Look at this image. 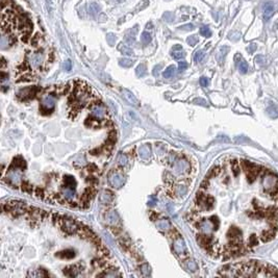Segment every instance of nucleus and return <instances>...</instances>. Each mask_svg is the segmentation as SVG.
<instances>
[{
  "label": "nucleus",
  "instance_id": "obj_30",
  "mask_svg": "<svg viewBox=\"0 0 278 278\" xmlns=\"http://www.w3.org/2000/svg\"><path fill=\"white\" fill-rule=\"evenodd\" d=\"M200 35H203V37H205V38H208V37H211V29L208 28V26L204 25V26H202V27L200 28Z\"/></svg>",
  "mask_w": 278,
  "mask_h": 278
},
{
  "label": "nucleus",
  "instance_id": "obj_21",
  "mask_svg": "<svg viewBox=\"0 0 278 278\" xmlns=\"http://www.w3.org/2000/svg\"><path fill=\"white\" fill-rule=\"evenodd\" d=\"M78 271L79 270L77 269V266H70V267L65 269V275L74 277V276H76V275L78 274Z\"/></svg>",
  "mask_w": 278,
  "mask_h": 278
},
{
  "label": "nucleus",
  "instance_id": "obj_29",
  "mask_svg": "<svg viewBox=\"0 0 278 278\" xmlns=\"http://www.w3.org/2000/svg\"><path fill=\"white\" fill-rule=\"evenodd\" d=\"M119 64H120V66H122V67L129 68L133 65V61L130 58H121L120 61H119Z\"/></svg>",
  "mask_w": 278,
  "mask_h": 278
},
{
  "label": "nucleus",
  "instance_id": "obj_39",
  "mask_svg": "<svg viewBox=\"0 0 278 278\" xmlns=\"http://www.w3.org/2000/svg\"><path fill=\"white\" fill-rule=\"evenodd\" d=\"M188 44L190 45V46H195V45L197 44V42H198V38L196 37V35H192V37H189L188 38Z\"/></svg>",
  "mask_w": 278,
  "mask_h": 278
},
{
  "label": "nucleus",
  "instance_id": "obj_41",
  "mask_svg": "<svg viewBox=\"0 0 278 278\" xmlns=\"http://www.w3.org/2000/svg\"><path fill=\"white\" fill-rule=\"evenodd\" d=\"M118 161H119V165L121 166H125L127 164V157L125 156L124 154H120L118 157Z\"/></svg>",
  "mask_w": 278,
  "mask_h": 278
},
{
  "label": "nucleus",
  "instance_id": "obj_46",
  "mask_svg": "<svg viewBox=\"0 0 278 278\" xmlns=\"http://www.w3.org/2000/svg\"><path fill=\"white\" fill-rule=\"evenodd\" d=\"M208 82H210V80H208V78H206V77H201L200 78V85L202 86H207Z\"/></svg>",
  "mask_w": 278,
  "mask_h": 278
},
{
  "label": "nucleus",
  "instance_id": "obj_37",
  "mask_svg": "<svg viewBox=\"0 0 278 278\" xmlns=\"http://www.w3.org/2000/svg\"><path fill=\"white\" fill-rule=\"evenodd\" d=\"M176 192H177L179 196H183L187 194L188 189H187V187H184V185H178L177 189H176Z\"/></svg>",
  "mask_w": 278,
  "mask_h": 278
},
{
  "label": "nucleus",
  "instance_id": "obj_32",
  "mask_svg": "<svg viewBox=\"0 0 278 278\" xmlns=\"http://www.w3.org/2000/svg\"><path fill=\"white\" fill-rule=\"evenodd\" d=\"M239 70H240L241 73H246L247 71H248V64H247V62H245V61H243V59H242V61L240 62V64H239Z\"/></svg>",
  "mask_w": 278,
  "mask_h": 278
},
{
  "label": "nucleus",
  "instance_id": "obj_8",
  "mask_svg": "<svg viewBox=\"0 0 278 278\" xmlns=\"http://www.w3.org/2000/svg\"><path fill=\"white\" fill-rule=\"evenodd\" d=\"M8 205V211L15 215H21L25 211V205L22 202H12Z\"/></svg>",
  "mask_w": 278,
  "mask_h": 278
},
{
  "label": "nucleus",
  "instance_id": "obj_14",
  "mask_svg": "<svg viewBox=\"0 0 278 278\" xmlns=\"http://www.w3.org/2000/svg\"><path fill=\"white\" fill-rule=\"evenodd\" d=\"M274 14V4L272 2H268L264 7V18L265 20H269Z\"/></svg>",
  "mask_w": 278,
  "mask_h": 278
},
{
  "label": "nucleus",
  "instance_id": "obj_6",
  "mask_svg": "<svg viewBox=\"0 0 278 278\" xmlns=\"http://www.w3.org/2000/svg\"><path fill=\"white\" fill-rule=\"evenodd\" d=\"M109 183L113 188H115V189H119V188H121L122 185L125 183V177L121 174V173L115 172V173H113V174L109 175Z\"/></svg>",
  "mask_w": 278,
  "mask_h": 278
},
{
  "label": "nucleus",
  "instance_id": "obj_5",
  "mask_svg": "<svg viewBox=\"0 0 278 278\" xmlns=\"http://www.w3.org/2000/svg\"><path fill=\"white\" fill-rule=\"evenodd\" d=\"M59 226L62 227L63 230H65L67 234H70L75 232L77 229L76 223L74 222L73 219H70L68 217L59 216Z\"/></svg>",
  "mask_w": 278,
  "mask_h": 278
},
{
  "label": "nucleus",
  "instance_id": "obj_3",
  "mask_svg": "<svg viewBox=\"0 0 278 278\" xmlns=\"http://www.w3.org/2000/svg\"><path fill=\"white\" fill-rule=\"evenodd\" d=\"M88 98L89 95L86 86H83V83H81V86H78L74 91V104L77 107H82L88 101Z\"/></svg>",
  "mask_w": 278,
  "mask_h": 278
},
{
  "label": "nucleus",
  "instance_id": "obj_28",
  "mask_svg": "<svg viewBox=\"0 0 278 278\" xmlns=\"http://www.w3.org/2000/svg\"><path fill=\"white\" fill-rule=\"evenodd\" d=\"M136 74L139 77L145 76L146 75V67H145V65L141 64V65L137 66V68L136 69Z\"/></svg>",
  "mask_w": 278,
  "mask_h": 278
},
{
  "label": "nucleus",
  "instance_id": "obj_50",
  "mask_svg": "<svg viewBox=\"0 0 278 278\" xmlns=\"http://www.w3.org/2000/svg\"><path fill=\"white\" fill-rule=\"evenodd\" d=\"M173 50H174V51H180V50H182V47L180 45H175V46L173 47Z\"/></svg>",
  "mask_w": 278,
  "mask_h": 278
},
{
  "label": "nucleus",
  "instance_id": "obj_51",
  "mask_svg": "<svg viewBox=\"0 0 278 278\" xmlns=\"http://www.w3.org/2000/svg\"><path fill=\"white\" fill-rule=\"evenodd\" d=\"M255 49H256V45H255V44H252V45H251V46L249 47V51H250V52L255 51Z\"/></svg>",
  "mask_w": 278,
  "mask_h": 278
},
{
  "label": "nucleus",
  "instance_id": "obj_48",
  "mask_svg": "<svg viewBox=\"0 0 278 278\" xmlns=\"http://www.w3.org/2000/svg\"><path fill=\"white\" fill-rule=\"evenodd\" d=\"M64 68H65V70H67V71H70L71 69H72V65H71V62L70 61H67L65 63V65H64Z\"/></svg>",
  "mask_w": 278,
  "mask_h": 278
},
{
  "label": "nucleus",
  "instance_id": "obj_23",
  "mask_svg": "<svg viewBox=\"0 0 278 278\" xmlns=\"http://www.w3.org/2000/svg\"><path fill=\"white\" fill-rule=\"evenodd\" d=\"M29 277H43V276H47V273L45 272V270L43 269H39V270H32L31 272L28 273Z\"/></svg>",
  "mask_w": 278,
  "mask_h": 278
},
{
  "label": "nucleus",
  "instance_id": "obj_13",
  "mask_svg": "<svg viewBox=\"0 0 278 278\" xmlns=\"http://www.w3.org/2000/svg\"><path fill=\"white\" fill-rule=\"evenodd\" d=\"M19 171H22V170L16 169V168H12L10 170V174H8V178H10V180L12 182H14V183H16V184L20 181V178H21V175H20Z\"/></svg>",
  "mask_w": 278,
  "mask_h": 278
},
{
  "label": "nucleus",
  "instance_id": "obj_49",
  "mask_svg": "<svg viewBox=\"0 0 278 278\" xmlns=\"http://www.w3.org/2000/svg\"><path fill=\"white\" fill-rule=\"evenodd\" d=\"M194 102L195 103H197V104H202V105H206V102H205V100H203V99H195L194 100Z\"/></svg>",
  "mask_w": 278,
  "mask_h": 278
},
{
  "label": "nucleus",
  "instance_id": "obj_2",
  "mask_svg": "<svg viewBox=\"0 0 278 278\" xmlns=\"http://www.w3.org/2000/svg\"><path fill=\"white\" fill-rule=\"evenodd\" d=\"M219 275L229 277H278V269L264 262L248 261L226 266Z\"/></svg>",
  "mask_w": 278,
  "mask_h": 278
},
{
  "label": "nucleus",
  "instance_id": "obj_36",
  "mask_svg": "<svg viewBox=\"0 0 278 278\" xmlns=\"http://www.w3.org/2000/svg\"><path fill=\"white\" fill-rule=\"evenodd\" d=\"M117 275H120L118 273L117 271L116 270H107L105 273H103V274H101V275H99V276H105V277H115V276H117Z\"/></svg>",
  "mask_w": 278,
  "mask_h": 278
},
{
  "label": "nucleus",
  "instance_id": "obj_33",
  "mask_svg": "<svg viewBox=\"0 0 278 278\" xmlns=\"http://www.w3.org/2000/svg\"><path fill=\"white\" fill-rule=\"evenodd\" d=\"M141 273H142V275H144V276H149V275H150V273H151L150 267H149L147 264L143 265L142 267H141Z\"/></svg>",
  "mask_w": 278,
  "mask_h": 278
},
{
  "label": "nucleus",
  "instance_id": "obj_38",
  "mask_svg": "<svg viewBox=\"0 0 278 278\" xmlns=\"http://www.w3.org/2000/svg\"><path fill=\"white\" fill-rule=\"evenodd\" d=\"M172 56L175 59H181V58H183L184 56H185V53L183 51H181V50H180V51H173L172 52Z\"/></svg>",
  "mask_w": 278,
  "mask_h": 278
},
{
  "label": "nucleus",
  "instance_id": "obj_34",
  "mask_svg": "<svg viewBox=\"0 0 278 278\" xmlns=\"http://www.w3.org/2000/svg\"><path fill=\"white\" fill-rule=\"evenodd\" d=\"M185 267L188 268V270H190L192 272L197 270V265L194 261H188L187 262H185Z\"/></svg>",
  "mask_w": 278,
  "mask_h": 278
},
{
  "label": "nucleus",
  "instance_id": "obj_25",
  "mask_svg": "<svg viewBox=\"0 0 278 278\" xmlns=\"http://www.w3.org/2000/svg\"><path fill=\"white\" fill-rule=\"evenodd\" d=\"M156 226H157V228L160 230H167V229H169V227H170V222L167 219L160 220L157 222Z\"/></svg>",
  "mask_w": 278,
  "mask_h": 278
},
{
  "label": "nucleus",
  "instance_id": "obj_31",
  "mask_svg": "<svg viewBox=\"0 0 278 278\" xmlns=\"http://www.w3.org/2000/svg\"><path fill=\"white\" fill-rule=\"evenodd\" d=\"M141 41H142L144 44L150 43V42H151V35L149 34V32H147V31L143 32L142 35H141Z\"/></svg>",
  "mask_w": 278,
  "mask_h": 278
},
{
  "label": "nucleus",
  "instance_id": "obj_17",
  "mask_svg": "<svg viewBox=\"0 0 278 278\" xmlns=\"http://www.w3.org/2000/svg\"><path fill=\"white\" fill-rule=\"evenodd\" d=\"M123 94H124L125 99H126L130 104H132V105H136V106L139 105V101H137V99L136 97H134V95L131 92H129L128 90H124Z\"/></svg>",
  "mask_w": 278,
  "mask_h": 278
},
{
  "label": "nucleus",
  "instance_id": "obj_40",
  "mask_svg": "<svg viewBox=\"0 0 278 278\" xmlns=\"http://www.w3.org/2000/svg\"><path fill=\"white\" fill-rule=\"evenodd\" d=\"M116 40H117V38H116V35L114 34H109L107 35V42H109V44L110 45V46H114V44H115Z\"/></svg>",
  "mask_w": 278,
  "mask_h": 278
},
{
  "label": "nucleus",
  "instance_id": "obj_22",
  "mask_svg": "<svg viewBox=\"0 0 278 278\" xmlns=\"http://www.w3.org/2000/svg\"><path fill=\"white\" fill-rule=\"evenodd\" d=\"M118 49L120 50V52H121V53H123V54H125V55H132V54H133V51H132V50H131V49L129 48V47H127L126 45H124L123 43L119 44Z\"/></svg>",
  "mask_w": 278,
  "mask_h": 278
},
{
  "label": "nucleus",
  "instance_id": "obj_20",
  "mask_svg": "<svg viewBox=\"0 0 278 278\" xmlns=\"http://www.w3.org/2000/svg\"><path fill=\"white\" fill-rule=\"evenodd\" d=\"M13 168L24 170L26 168V163L22 160V157H16L13 161Z\"/></svg>",
  "mask_w": 278,
  "mask_h": 278
},
{
  "label": "nucleus",
  "instance_id": "obj_45",
  "mask_svg": "<svg viewBox=\"0 0 278 278\" xmlns=\"http://www.w3.org/2000/svg\"><path fill=\"white\" fill-rule=\"evenodd\" d=\"M187 68H188L187 62H179V65H178L179 71H183V70H185V69H187Z\"/></svg>",
  "mask_w": 278,
  "mask_h": 278
},
{
  "label": "nucleus",
  "instance_id": "obj_27",
  "mask_svg": "<svg viewBox=\"0 0 278 278\" xmlns=\"http://www.w3.org/2000/svg\"><path fill=\"white\" fill-rule=\"evenodd\" d=\"M228 50H229L228 47H222V48L219 50V53H218V55H217L218 61L222 63L223 58H225V55H226V53L228 52Z\"/></svg>",
  "mask_w": 278,
  "mask_h": 278
},
{
  "label": "nucleus",
  "instance_id": "obj_9",
  "mask_svg": "<svg viewBox=\"0 0 278 278\" xmlns=\"http://www.w3.org/2000/svg\"><path fill=\"white\" fill-rule=\"evenodd\" d=\"M92 112V116L94 118L98 119V120H101V119H104L106 116V110L105 109H104L103 106L99 105V104H97V105H94L92 107L91 109Z\"/></svg>",
  "mask_w": 278,
  "mask_h": 278
},
{
  "label": "nucleus",
  "instance_id": "obj_1",
  "mask_svg": "<svg viewBox=\"0 0 278 278\" xmlns=\"http://www.w3.org/2000/svg\"><path fill=\"white\" fill-rule=\"evenodd\" d=\"M231 193L224 216L231 221L213 255L231 258L244 255L278 238V174L266 166L232 158L219 166Z\"/></svg>",
  "mask_w": 278,
  "mask_h": 278
},
{
  "label": "nucleus",
  "instance_id": "obj_24",
  "mask_svg": "<svg viewBox=\"0 0 278 278\" xmlns=\"http://www.w3.org/2000/svg\"><path fill=\"white\" fill-rule=\"evenodd\" d=\"M64 181H65V183H66V185H67V187H70V188H73V189H75L76 181H75V179H74L73 176H70V175L65 176Z\"/></svg>",
  "mask_w": 278,
  "mask_h": 278
},
{
  "label": "nucleus",
  "instance_id": "obj_4",
  "mask_svg": "<svg viewBox=\"0 0 278 278\" xmlns=\"http://www.w3.org/2000/svg\"><path fill=\"white\" fill-rule=\"evenodd\" d=\"M54 104H55V99L52 95H47V96H45L43 99H42L41 113L44 114V115L51 114L53 109H54Z\"/></svg>",
  "mask_w": 278,
  "mask_h": 278
},
{
  "label": "nucleus",
  "instance_id": "obj_10",
  "mask_svg": "<svg viewBox=\"0 0 278 278\" xmlns=\"http://www.w3.org/2000/svg\"><path fill=\"white\" fill-rule=\"evenodd\" d=\"M74 190L75 189H73V188L64 185V187L62 188V195L64 196L67 200L71 201V200H73L74 198H75V191Z\"/></svg>",
  "mask_w": 278,
  "mask_h": 278
},
{
  "label": "nucleus",
  "instance_id": "obj_44",
  "mask_svg": "<svg viewBox=\"0 0 278 278\" xmlns=\"http://www.w3.org/2000/svg\"><path fill=\"white\" fill-rule=\"evenodd\" d=\"M195 28V26L193 24H185L183 26H180L179 29H183V30H192V29Z\"/></svg>",
  "mask_w": 278,
  "mask_h": 278
},
{
  "label": "nucleus",
  "instance_id": "obj_15",
  "mask_svg": "<svg viewBox=\"0 0 278 278\" xmlns=\"http://www.w3.org/2000/svg\"><path fill=\"white\" fill-rule=\"evenodd\" d=\"M174 250L177 254H182L185 251V244L184 241L181 238H178L174 242Z\"/></svg>",
  "mask_w": 278,
  "mask_h": 278
},
{
  "label": "nucleus",
  "instance_id": "obj_7",
  "mask_svg": "<svg viewBox=\"0 0 278 278\" xmlns=\"http://www.w3.org/2000/svg\"><path fill=\"white\" fill-rule=\"evenodd\" d=\"M189 168H190V165L189 163H188L185 160H179L175 163V166H174V171L176 174L178 175H181V174H184V173H187L188 171H189Z\"/></svg>",
  "mask_w": 278,
  "mask_h": 278
},
{
  "label": "nucleus",
  "instance_id": "obj_43",
  "mask_svg": "<svg viewBox=\"0 0 278 278\" xmlns=\"http://www.w3.org/2000/svg\"><path fill=\"white\" fill-rule=\"evenodd\" d=\"M164 19H165L166 21H168V22H172V21L174 20V17H173L172 13H166L165 15H164Z\"/></svg>",
  "mask_w": 278,
  "mask_h": 278
},
{
  "label": "nucleus",
  "instance_id": "obj_47",
  "mask_svg": "<svg viewBox=\"0 0 278 278\" xmlns=\"http://www.w3.org/2000/svg\"><path fill=\"white\" fill-rule=\"evenodd\" d=\"M160 69H161V65L155 66L154 69H153V75H154V76H158V73H160Z\"/></svg>",
  "mask_w": 278,
  "mask_h": 278
},
{
  "label": "nucleus",
  "instance_id": "obj_11",
  "mask_svg": "<svg viewBox=\"0 0 278 278\" xmlns=\"http://www.w3.org/2000/svg\"><path fill=\"white\" fill-rule=\"evenodd\" d=\"M113 199H114L113 194L110 193L109 191H106V190L102 191L99 196V200L102 204H109V203L113 201Z\"/></svg>",
  "mask_w": 278,
  "mask_h": 278
},
{
  "label": "nucleus",
  "instance_id": "obj_26",
  "mask_svg": "<svg viewBox=\"0 0 278 278\" xmlns=\"http://www.w3.org/2000/svg\"><path fill=\"white\" fill-rule=\"evenodd\" d=\"M174 73H175V66H170V67L166 69L165 72L163 73V76L165 78H170V77L174 75Z\"/></svg>",
  "mask_w": 278,
  "mask_h": 278
},
{
  "label": "nucleus",
  "instance_id": "obj_35",
  "mask_svg": "<svg viewBox=\"0 0 278 278\" xmlns=\"http://www.w3.org/2000/svg\"><path fill=\"white\" fill-rule=\"evenodd\" d=\"M204 52L202 51V50H199V51H197L196 53H195V56H194V59H195V62L196 63H200V62H202V59H203V58H204Z\"/></svg>",
  "mask_w": 278,
  "mask_h": 278
},
{
  "label": "nucleus",
  "instance_id": "obj_16",
  "mask_svg": "<svg viewBox=\"0 0 278 278\" xmlns=\"http://www.w3.org/2000/svg\"><path fill=\"white\" fill-rule=\"evenodd\" d=\"M106 221L110 225H116L119 223V216L115 211H110L109 214L106 215Z\"/></svg>",
  "mask_w": 278,
  "mask_h": 278
},
{
  "label": "nucleus",
  "instance_id": "obj_12",
  "mask_svg": "<svg viewBox=\"0 0 278 278\" xmlns=\"http://www.w3.org/2000/svg\"><path fill=\"white\" fill-rule=\"evenodd\" d=\"M139 155L142 160H149L151 156V149L148 145H142L139 148Z\"/></svg>",
  "mask_w": 278,
  "mask_h": 278
},
{
  "label": "nucleus",
  "instance_id": "obj_18",
  "mask_svg": "<svg viewBox=\"0 0 278 278\" xmlns=\"http://www.w3.org/2000/svg\"><path fill=\"white\" fill-rule=\"evenodd\" d=\"M42 62H43V55H42L41 53H34V54H32L31 58H30V64L32 67H35V68L39 67V66L42 64Z\"/></svg>",
  "mask_w": 278,
  "mask_h": 278
},
{
  "label": "nucleus",
  "instance_id": "obj_42",
  "mask_svg": "<svg viewBox=\"0 0 278 278\" xmlns=\"http://www.w3.org/2000/svg\"><path fill=\"white\" fill-rule=\"evenodd\" d=\"M90 12L93 14H96L99 12V7H98L97 3H92L91 5H90Z\"/></svg>",
  "mask_w": 278,
  "mask_h": 278
},
{
  "label": "nucleus",
  "instance_id": "obj_19",
  "mask_svg": "<svg viewBox=\"0 0 278 278\" xmlns=\"http://www.w3.org/2000/svg\"><path fill=\"white\" fill-rule=\"evenodd\" d=\"M56 256H58V257L61 258H67V259H71L73 258L74 256H75V251L69 249V250H65V251H62V252H59L56 254Z\"/></svg>",
  "mask_w": 278,
  "mask_h": 278
}]
</instances>
